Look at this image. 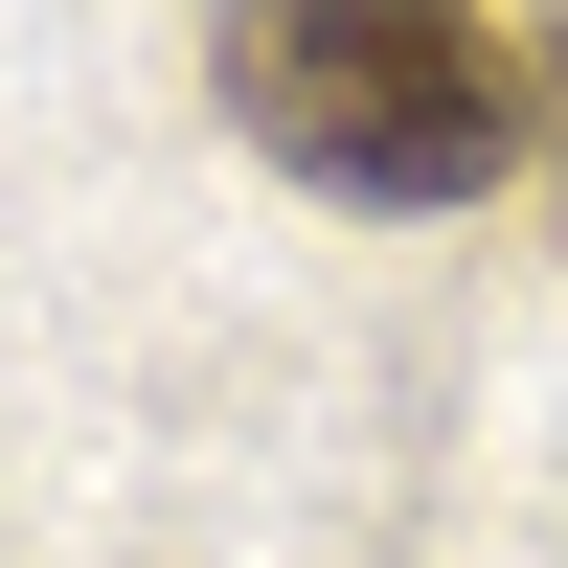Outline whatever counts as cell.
<instances>
[{
  "instance_id": "7a4b0ae2",
  "label": "cell",
  "mask_w": 568,
  "mask_h": 568,
  "mask_svg": "<svg viewBox=\"0 0 568 568\" xmlns=\"http://www.w3.org/2000/svg\"><path fill=\"white\" fill-rule=\"evenodd\" d=\"M546 205H568V45H546Z\"/></svg>"
},
{
  "instance_id": "6da1fadb",
  "label": "cell",
  "mask_w": 568,
  "mask_h": 568,
  "mask_svg": "<svg viewBox=\"0 0 568 568\" xmlns=\"http://www.w3.org/2000/svg\"><path fill=\"white\" fill-rule=\"evenodd\" d=\"M205 91L318 205H478L524 160V45L478 0H205Z\"/></svg>"
}]
</instances>
